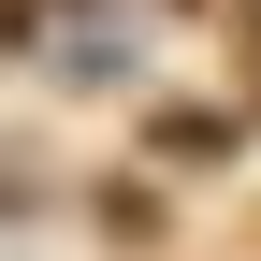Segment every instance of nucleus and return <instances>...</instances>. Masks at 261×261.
Segmentation results:
<instances>
[{"label":"nucleus","instance_id":"f257e3e1","mask_svg":"<svg viewBox=\"0 0 261 261\" xmlns=\"http://www.w3.org/2000/svg\"><path fill=\"white\" fill-rule=\"evenodd\" d=\"M247 130H261V116H232V102H160V116H145V145H160V160H232Z\"/></svg>","mask_w":261,"mask_h":261},{"label":"nucleus","instance_id":"7ed1b4c3","mask_svg":"<svg viewBox=\"0 0 261 261\" xmlns=\"http://www.w3.org/2000/svg\"><path fill=\"white\" fill-rule=\"evenodd\" d=\"M247 15H261V0H247Z\"/></svg>","mask_w":261,"mask_h":261},{"label":"nucleus","instance_id":"f03ea898","mask_svg":"<svg viewBox=\"0 0 261 261\" xmlns=\"http://www.w3.org/2000/svg\"><path fill=\"white\" fill-rule=\"evenodd\" d=\"M87 232H102V247H145L160 232V189L145 174H102V189H87Z\"/></svg>","mask_w":261,"mask_h":261}]
</instances>
